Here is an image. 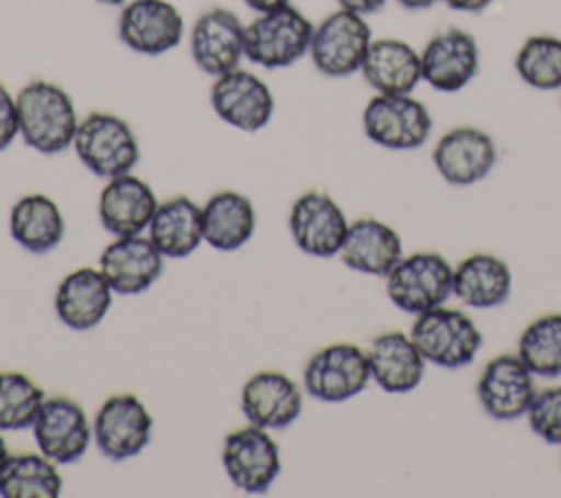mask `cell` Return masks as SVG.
I'll list each match as a JSON object with an SVG mask.
<instances>
[{
    "mask_svg": "<svg viewBox=\"0 0 561 498\" xmlns=\"http://www.w3.org/2000/svg\"><path fill=\"white\" fill-rule=\"evenodd\" d=\"M9 233L24 250L46 254L61 244L66 222L55 200L44 193H28L11 206Z\"/></svg>",
    "mask_w": 561,
    "mask_h": 498,
    "instance_id": "obj_29",
    "label": "cell"
},
{
    "mask_svg": "<svg viewBox=\"0 0 561 498\" xmlns=\"http://www.w3.org/2000/svg\"><path fill=\"white\" fill-rule=\"evenodd\" d=\"M252 11L256 13H265V11H272V9H278L283 4H289V0H243Z\"/></svg>",
    "mask_w": 561,
    "mask_h": 498,
    "instance_id": "obj_38",
    "label": "cell"
},
{
    "mask_svg": "<svg viewBox=\"0 0 561 498\" xmlns=\"http://www.w3.org/2000/svg\"><path fill=\"white\" fill-rule=\"evenodd\" d=\"M158 208L153 189L134 173L110 178L99 193V222L114 237L140 235Z\"/></svg>",
    "mask_w": 561,
    "mask_h": 498,
    "instance_id": "obj_21",
    "label": "cell"
},
{
    "mask_svg": "<svg viewBox=\"0 0 561 498\" xmlns=\"http://www.w3.org/2000/svg\"><path fill=\"white\" fill-rule=\"evenodd\" d=\"M44 399V391L26 373L0 371V430L31 428Z\"/></svg>",
    "mask_w": 561,
    "mask_h": 498,
    "instance_id": "obj_33",
    "label": "cell"
},
{
    "mask_svg": "<svg viewBox=\"0 0 561 498\" xmlns=\"http://www.w3.org/2000/svg\"><path fill=\"white\" fill-rule=\"evenodd\" d=\"M454 296L473 309L500 307L513 290V274L504 259L491 252H473L454 268Z\"/></svg>",
    "mask_w": 561,
    "mask_h": 498,
    "instance_id": "obj_26",
    "label": "cell"
},
{
    "mask_svg": "<svg viewBox=\"0 0 561 498\" xmlns=\"http://www.w3.org/2000/svg\"><path fill=\"white\" fill-rule=\"evenodd\" d=\"M480 68L478 42L469 31L445 29L421 50L423 81L438 92H458L473 81Z\"/></svg>",
    "mask_w": 561,
    "mask_h": 498,
    "instance_id": "obj_18",
    "label": "cell"
},
{
    "mask_svg": "<svg viewBox=\"0 0 561 498\" xmlns=\"http://www.w3.org/2000/svg\"><path fill=\"white\" fill-rule=\"evenodd\" d=\"M368 140L394 151H412L432 134L430 110L412 94H375L362 112Z\"/></svg>",
    "mask_w": 561,
    "mask_h": 498,
    "instance_id": "obj_6",
    "label": "cell"
},
{
    "mask_svg": "<svg viewBox=\"0 0 561 498\" xmlns=\"http://www.w3.org/2000/svg\"><path fill=\"white\" fill-rule=\"evenodd\" d=\"M449 9L462 11V13H480L484 11L493 0H443Z\"/></svg>",
    "mask_w": 561,
    "mask_h": 498,
    "instance_id": "obj_37",
    "label": "cell"
},
{
    "mask_svg": "<svg viewBox=\"0 0 561 498\" xmlns=\"http://www.w3.org/2000/svg\"><path fill=\"white\" fill-rule=\"evenodd\" d=\"M519 79L535 90H561V37L530 35L515 55Z\"/></svg>",
    "mask_w": 561,
    "mask_h": 498,
    "instance_id": "obj_32",
    "label": "cell"
},
{
    "mask_svg": "<svg viewBox=\"0 0 561 498\" xmlns=\"http://www.w3.org/2000/svg\"><path fill=\"white\" fill-rule=\"evenodd\" d=\"M517 355L535 377H561V312L530 320L519 333Z\"/></svg>",
    "mask_w": 561,
    "mask_h": 498,
    "instance_id": "obj_31",
    "label": "cell"
},
{
    "mask_svg": "<svg viewBox=\"0 0 561 498\" xmlns=\"http://www.w3.org/2000/svg\"><path fill=\"white\" fill-rule=\"evenodd\" d=\"M96 2H101V4H110V7H114V4H125L127 0H96Z\"/></svg>",
    "mask_w": 561,
    "mask_h": 498,
    "instance_id": "obj_41",
    "label": "cell"
},
{
    "mask_svg": "<svg viewBox=\"0 0 561 498\" xmlns=\"http://www.w3.org/2000/svg\"><path fill=\"white\" fill-rule=\"evenodd\" d=\"M397 2L408 11H423V9H430L432 4H436L438 0H397Z\"/></svg>",
    "mask_w": 561,
    "mask_h": 498,
    "instance_id": "obj_39",
    "label": "cell"
},
{
    "mask_svg": "<svg viewBox=\"0 0 561 498\" xmlns=\"http://www.w3.org/2000/svg\"><path fill=\"white\" fill-rule=\"evenodd\" d=\"M386 294L405 314H423L454 296V265L438 252L403 254L383 276Z\"/></svg>",
    "mask_w": 561,
    "mask_h": 498,
    "instance_id": "obj_5",
    "label": "cell"
},
{
    "mask_svg": "<svg viewBox=\"0 0 561 498\" xmlns=\"http://www.w3.org/2000/svg\"><path fill=\"white\" fill-rule=\"evenodd\" d=\"M482 410L495 421H515L526 417L535 395V373L517 353H500L491 358L476 384Z\"/></svg>",
    "mask_w": 561,
    "mask_h": 498,
    "instance_id": "obj_11",
    "label": "cell"
},
{
    "mask_svg": "<svg viewBox=\"0 0 561 498\" xmlns=\"http://www.w3.org/2000/svg\"><path fill=\"white\" fill-rule=\"evenodd\" d=\"M221 465L239 491L265 494L280 474V450L270 430L248 423L224 437Z\"/></svg>",
    "mask_w": 561,
    "mask_h": 498,
    "instance_id": "obj_9",
    "label": "cell"
},
{
    "mask_svg": "<svg viewBox=\"0 0 561 498\" xmlns=\"http://www.w3.org/2000/svg\"><path fill=\"white\" fill-rule=\"evenodd\" d=\"M151 412L131 393L107 397L92 419V439L110 461H125L140 454L151 441Z\"/></svg>",
    "mask_w": 561,
    "mask_h": 498,
    "instance_id": "obj_10",
    "label": "cell"
},
{
    "mask_svg": "<svg viewBox=\"0 0 561 498\" xmlns=\"http://www.w3.org/2000/svg\"><path fill=\"white\" fill-rule=\"evenodd\" d=\"M18 125L24 145L44 156L72 147L79 116L72 97L46 79L28 81L18 94Z\"/></svg>",
    "mask_w": 561,
    "mask_h": 498,
    "instance_id": "obj_1",
    "label": "cell"
},
{
    "mask_svg": "<svg viewBox=\"0 0 561 498\" xmlns=\"http://www.w3.org/2000/svg\"><path fill=\"white\" fill-rule=\"evenodd\" d=\"M164 257L149 237L127 235L110 241L101 257L99 270L121 296H134L149 290L162 274Z\"/></svg>",
    "mask_w": 561,
    "mask_h": 498,
    "instance_id": "obj_19",
    "label": "cell"
},
{
    "mask_svg": "<svg viewBox=\"0 0 561 498\" xmlns=\"http://www.w3.org/2000/svg\"><path fill=\"white\" fill-rule=\"evenodd\" d=\"M366 355L370 380L386 393H410L423 382L427 362L410 333L399 329L377 333Z\"/></svg>",
    "mask_w": 561,
    "mask_h": 498,
    "instance_id": "obj_23",
    "label": "cell"
},
{
    "mask_svg": "<svg viewBox=\"0 0 561 498\" xmlns=\"http://www.w3.org/2000/svg\"><path fill=\"white\" fill-rule=\"evenodd\" d=\"M337 257L355 272L386 276L403 257V241L390 224L377 217H359L348 224Z\"/></svg>",
    "mask_w": 561,
    "mask_h": 498,
    "instance_id": "obj_24",
    "label": "cell"
},
{
    "mask_svg": "<svg viewBox=\"0 0 561 498\" xmlns=\"http://www.w3.org/2000/svg\"><path fill=\"white\" fill-rule=\"evenodd\" d=\"M72 147L83 167L105 180L131 173L140 160V147L131 125L112 112H90L83 116Z\"/></svg>",
    "mask_w": 561,
    "mask_h": 498,
    "instance_id": "obj_3",
    "label": "cell"
},
{
    "mask_svg": "<svg viewBox=\"0 0 561 498\" xmlns=\"http://www.w3.org/2000/svg\"><path fill=\"white\" fill-rule=\"evenodd\" d=\"M15 136H20L18 125V103L9 88L0 81V151H4Z\"/></svg>",
    "mask_w": 561,
    "mask_h": 498,
    "instance_id": "obj_35",
    "label": "cell"
},
{
    "mask_svg": "<svg viewBox=\"0 0 561 498\" xmlns=\"http://www.w3.org/2000/svg\"><path fill=\"white\" fill-rule=\"evenodd\" d=\"M243 42L245 26L237 13L226 7H210L195 20L188 46L195 66L210 77H219L239 68L245 57Z\"/></svg>",
    "mask_w": 561,
    "mask_h": 498,
    "instance_id": "obj_17",
    "label": "cell"
},
{
    "mask_svg": "<svg viewBox=\"0 0 561 498\" xmlns=\"http://www.w3.org/2000/svg\"><path fill=\"white\" fill-rule=\"evenodd\" d=\"M348 219L340 204L327 191L302 193L289 211V235L294 244L309 257L331 259L340 254L348 233Z\"/></svg>",
    "mask_w": 561,
    "mask_h": 498,
    "instance_id": "obj_12",
    "label": "cell"
},
{
    "mask_svg": "<svg viewBox=\"0 0 561 498\" xmlns=\"http://www.w3.org/2000/svg\"><path fill=\"white\" fill-rule=\"evenodd\" d=\"M313 29V22L291 4L259 13L245 24V59L267 70L289 68L309 53Z\"/></svg>",
    "mask_w": 561,
    "mask_h": 498,
    "instance_id": "obj_2",
    "label": "cell"
},
{
    "mask_svg": "<svg viewBox=\"0 0 561 498\" xmlns=\"http://www.w3.org/2000/svg\"><path fill=\"white\" fill-rule=\"evenodd\" d=\"M64 478L57 463L42 452L11 454L0 472L2 498H57Z\"/></svg>",
    "mask_w": 561,
    "mask_h": 498,
    "instance_id": "obj_30",
    "label": "cell"
},
{
    "mask_svg": "<svg viewBox=\"0 0 561 498\" xmlns=\"http://www.w3.org/2000/svg\"><path fill=\"white\" fill-rule=\"evenodd\" d=\"M432 162L447 184L471 186L493 171L497 147L484 129L460 125L438 138L432 151Z\"/></svg>",
    "mask_w": 561,
    "mask_h": 498,
    "instance_id": "obj_16",
    "label": "cell"
},
{
    "mask_svg": "<svg viewBox=\"0 0 561 498\" xmlns=\"http://www.w3.org/2000/svg\"><path fill=\"white\" fill-rule=\"evenodd\" d=\"M388 0H337L340 9H346V11H353V13H359V15H370V13H377Z\"/></svg>",
    "mask_w": 561,
    "mask_h": 498,
    "instance_id": "obj_36",
    "label": "cell"
},
{
    "mask_svg": "<svg viewBox=\"0 0 561 498\" xmlns=\"http://www.w3.org/2000/svg\"><path fill=\"white\" fill-rule=\"evenodd\" d=\"M368 382H373L368 355L353 342H333L318 349L302 369L307 395L327 404L353 399Z\"/></svg>",
    "mask_w": 561,
    "mask_h": 498,
    "instance_id": "obj_7",
    "label": "cell"
},
{
    "mask_svg": "<svg viewBox=\"0 0 561 498\" xmlns=\"http://www.w3.org/2000/svg\"><path fill=\"white\" fill-rule=\"evenodd\" d=\"M31 428L37 450L57 465L79 461L92 441V421L70 397H46Z\"/></svg>",
    "mask_w": 561,
    "mask_h": 498,
    "instance_id": "obj_15",
    "label": "cell"
},
{
    "mask_svg": "<svg viewBox=\"0 0 561 498\" xmlns=\"http://www.w3.org/2000/svg\"><path fill=\"white\" fill-rule=\"evenodd\" d=\"M410 338L427 364L462 369L471 364L482 347V333L473 318L445 305L414 316Z\"/></svg>",
    "mask_w": 561,
    "mask_h": 498,
    "instance_id": "obj_4",
    "label": "cell"
},
{
    "mask_svg": "<svg viewBox=\"0 0 561 498\" xmlns=\"http://www.w3.org/2000/svg\"><path fill=\"white\" fill-rule=\"evenodd\" d=\"M114 290L99 268H77L68 272L55 292L57 318L75 331L94 329L112 307Z\"/></svg>",
    "mask_w": 561,
    "mask_h": 498,
    "instance_id": "obj_22",
    "label": "cell"
},
{
    "mask_svg": "<svg viewBox=\"0 0 561 498\" xmlns=\"http://www.w3.org/2000/svg\"><path fill=\"white\" fill-rule=\"evenodd\" d=\"M526 419L539 439L550 445H561V384L537 391Z\"/></svg>",
    "mask_w": 561,
    "mask_h": 498,
    "instance_id": "obj_34",
    "label": "cell"
},
{
    "mask_svg": "<svg viewBox=\"0 0 561 498\" xmlns=\"http://www.w3.org/2000/svg\"><path fill=\"white\" fill-rule=\"evenodd\" d=\"M241 412L263 430H283L300 417L302 391L280 371H259L241 388Z\"/></svg>",
    "mask_w": 561,
    "mask_h": 498,
    "instance_id": "obj_20",
    "label": "cell"
},
{
    "mask_svg": "<svg viewBox=\"0 0 561 498\" xmlns=\"http://www.w3.org/2000/svg\"><path fill=\"white\" fill-rule=\"evenodd\" d=\"M256 230V211L248 195L224 189L202 206L204 241L221 252L245 246Z\"/></svg>",
    "mask_w": 561,
    "mask_h": 498,
    "instance_id": "obj_27",
    "label": "cell"
},
{
    "mask_svg": "<svg viewBox=\"0 0 561 498\" xmlns=\"http://www.w3.org/2000/svg\"><path fill=\"white\" fill-rule=\"evenodd\" d=\"M377 94H412L423 81L421 53L397 37L373 39L359 68Z\"/></svg>",
    "mask_w": 561,
    "mask_h": 498,
    "instance_id": "obj_25",
    "label": "cell"
},
{
    "mask_svg": "<svg viewBox=\"0 0 561 498\" xmlns=\"http://www.w3.org/2000/svg\"><path fill=\"white\" fill-rule=\"evenodd\" d=\"M9 456H11V452H9V445H7L4 437H2V430H0V472H2V467L7 465Z\"/></svg>",
    "mask_w": 561,
    "mask_h": 498,
    "instance_id": "obj_40",
    "label": "cell"
},
{
    "mask_svg": "<svg viewBox=\"0 0 561 498\" xmlns=\"http://www.w3.org/2000/svg\"><path fill=\"white\" fill-rule=\"evenodd\" d=\"M184 18L169 0H127L118 15V39L138 55H164L180 46Z\"/></svg>",
    "mask_w": 561,
    "mask_h": 498,
    "instance_id": "obj_14",
    "label": "cell"
},
{
    "mask_svg": "<svg viewBox=\"0 0 561 498\" xmlns=\"http://www.w3.org/2000/svg\"><path fill=\"white\" fill-rule=\"evenodd\" d=\"M370 42L373 31L366 18L337 9L313 29L309 57L324 77H348L362 68Z\"/></svg>",
    "mask_w": 561,
    "mask_h": 498,
    "instance_id": "obj_8",
    "label": "cell"
},
{
    "mask_svg": "<svg viewBox=\"0 0 561 498\" xmlns=\"http://www.w3.org/2000/svg\"><path fill=\"white\" fill-rule=\"evenodd\" d=\"M149 239L164 259H184L193 254L204 241L202 206L188 195H175L158 202L149 222Z\"/></svg>",
    "mask_w": 561,
    "mask_h": 498,
    "instance_id": "obj_28",
    "label": "cell"
},
{
    "mask_svg": "<svg viewBox=\"0 0 561 498\" xmlns=\"http://www.w3.org/2000/svg\"><path fill=\"white\" fill-rule=\"evenodd\" d=\"M210 107L226 125L241 132H259L274 116V94L254 72L234 68L215 77Z\"/></svg>",
    "mask_w": 561,
    "mask_h": 498,
    "instance_id": "obj_13",
    "label": "cell"
}]
</instances>
